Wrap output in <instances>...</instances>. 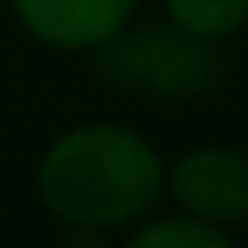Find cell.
<instances>
[{
	"label": "cell",
	"instance_id": "cell-1",
	"mask_svg": "<svg viewBox=\"0 0 248 248\" xmlns=\"http://www.w3.org/2000/svg\"><path fill=\"white\" fill-rule=\"evenodd\" d=\"M161 192V157L122 126H78L39 161V201L65 227L105 231L144 214Z\"/></svg>",
	"mask_w": 248,
	"mask_h": 248
},
{
	"label": "cell",
	"instance_id": "cell-5",
	"mask_svg": "<svg viewBox=\"0 0 248 248\" xmlns=\"http://www.w3.org/2000/svg\"><path fill=\"white\" fill-rule=\"evenodd\" d=\"M166 9L183 31L201 39H222L248 22V0H166Z\"/></svg>",
	"mask_w": 248,
	"mask_h": 248
},
{
	"label": "cell",
	"instance_id": "cell-6",
	"mask_svg": "<svg viewBox=\"0 0 248 248\" xmlns=\"http://www.w3.org/2000/svg\"><path fill=\"white\" fill-rule=\"evenodd\" d=\"M227 231L205 218H166L131 235V248H222Z\"/></svg>",
	"mask_w": 248,
	"mask_h": 248
},
{
	"label": "cell",
	"instance_id": "cell-2",
	"mask_svg": "<svg viewBox=\"0 0 248 248\" xmlns=\"http://www.w3.org/2000/svg\"><path fill=\"white\" fill-rule=\"evenodd\" d=\"M96 70L118 87H135L153 96H196L214 83L218 57L201 35L174 22V26L109 35L105 44H96Z\"/></svg>",
	"mask_w": 248,
	"mask_h": 248
},
{
	"label": "cell",
	"instance_id": "cell-4",
	"mask_svg": "<svg viewBox=\"0 0 248 248\" xmlns=\"http://www.w3.org/2000/svg\"><path fill=\"white\" fill-rule=\"evenodd\" d=\"M22 26L52 48H96L118 35L135 0H13Z\"/></svg>",
	"mask_w": 248,
	"mask_h": 248
},
{
	"label": "cell",
	"instance_id": "cell-3",
	"mask_svg": "<svg viewBox=\"0 0 248 248\" xmlns=\"http://www.w3.org/2000/svg\"><path fill=\"white\" fill-rule=\"evenodd\" d=\"M170 187L192 218L214 227L248 222V157L231 148H196L179 157Z\"/></svg>",
	"mask_w": 248,
	"mask_h": 248
}]
</instances>
